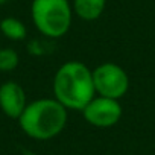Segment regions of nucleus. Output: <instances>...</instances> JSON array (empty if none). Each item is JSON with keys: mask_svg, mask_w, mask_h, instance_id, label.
Returning <instances> with one entry per match:
<instances>
[{"mask_svg": "<svg viewBox=\"0 0 155 155\" xmlns=\"http://www.w3.org/2000/svg\"><path fill=\"white\" fill-rule=\"evenodd\" d=\"M96 96L93 70L81 61L64 62L53 76V97L67 110L82 111Z\"/></svg>", "mask_w": 155, "mask_h": 155, "instance_id": "nucleus-1", "label": "nucleus"}, {"mask_svg": "<svg viewBox=\"0 0 155 155\" xmlns=\"http://www.w3.org/2000/svg\"><path fill=\"white\" fill-rule=\"evenodd\" d=\"M67 111L55 97L37 99L26 105L18 117V125L34 140H50L65 128Z\"/></svg>", "mask_w": 155, "mask_h": 155, "instance_id": "nucleus-2", "label": "nucleus"}, {"mask_svg": "<svg viewBox=\"0 0 155 155\" xmlns=\"http://www.w3.org/2000/svg\"><path fill=\"white\" fill-rule=\"evenodd\" d=\"M31 17L40 34L61 38L70 31L73 8L68 0H32Z\"/></svg>", "mask_w": 155, "mask_h": 155, "instance_id": "nucleus-3", "label": "nucleus"}, {"mask_svg": "<svg viewBox=\"0 0 155 155\" xmlns=\"http://www.w3.org/2000/svg\"><path fill=\"white\" fill-rule=\"evenodd\" d=\"M96 96L120 101L129 90V76L123 67L114 62H104L93 70Z\"/></svg>", "mask_w": 155, "mask_h": 155, "instance_id": "nucleus-4", "label": "nucleus"}, {"mask_svg": "<svg viewBox=\"0 0 155 155\" xmlns=\"http://www.w3.org/2000/svg\"><path fill=\"white\" fill-rule=\"evenodd\" d=\"M81 113L90 125L96 128H111L122 119V105L116 99L94 96Z\"/></svg>", "mask_w": 155, "mask_h": 155, "instance_id": "nucleus-5", "label": "nucleus"}, {"mask_svg": "<svg viewBox=\"0 0 155 155\" xmlns=\"http://www.w3.org/2000/svg\"><path fill=\"white\" fill-rule=\"evenodd\" d=\"M26 105V93L20 84L15 81H8L0 85V110L5 116L18 120Z\"/></svg>", "mask_w": 155, "mask_h": 155, "instance_id": "nucleus-6", "label": "nucleus"}, {"mask_svg": "<svg viewBox=\"0 0 155 155\" xmlns=\"http://www.w3.org/2000/svg\"><path fill=\"white\" fill-rule=\"evenodd\" d=\"M107 6V0H73L71 8L73 14H76L79 18L85 21H94L97 20Z\"/></svg>", "mask_w": 155, "mask_h": 155, "instance_id": "nucleus-7", "label": "nucleus"}, {"mask_svg": "<svg viewBox=\"0 0 155 155\" xmlns=\"http://www.w3.org/2000/svg\"><path fill=\"white\" fill-rule=\"evenodd\" d=\"M0 32L8 40H12V41H21L28 35V29L25 23L15 17H6L0 21Z\"/></svg>", "mask_w": 155, "mask_h": 155, "instance_id": "nucleus-8", "label": "nucleus"}, {"mask_svg": "<svg viewBox=\"0 0 155 155\" xmlns=\"http://www.w3.org/2000/svg\"><path fill=\"white\" fill-rule=\"evenodd\" d=\"M20 62L18 53L14 49H0V71H12Z\"/></svg>", "mask_w": 155, "mask_h": 155, "instance_id": "nucleus-9", "label": "nucleus"}, {"mask_svg": "<svg viewBox=\"0 0 155 155\" xmlns=\"http://www.w3.org/2000/svg\"><path fill=\"white\" fill-rule=\"evenodd\" d=\"M6 2H8V0H0V5H5Z\"/></svg>", "mask_w": 155, "mask_h": 155, "instance_id": "nucleus-10", "label": "nucleus"}]
</instances>
